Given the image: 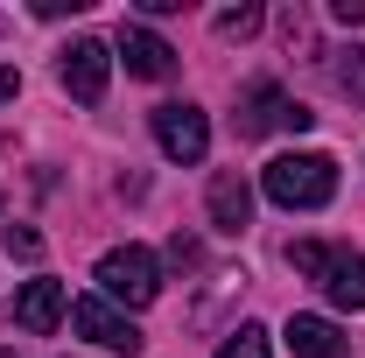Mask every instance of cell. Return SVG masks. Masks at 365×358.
I'll use <instances>...</instances> for the list:
<instances>
[{"mask_svg": "<svg viewBox=\"0 0 365 358\" xmlns=\"http://www.w3.org/2000/svg\"><path fill=\"white\" fill-rule=\"evenodd\" d=\"M260 190H267L281 211H323V204L337 197V162L317 155V148H302V155H274L267 169H260Z\"/></svg>", "mask_w": 365, "mask_h": 358, "instance_id": "obj_1", "label": "cell"}, {"mask_svg": "<svg viewBox=\"0 0 365 358\" xmlns=\"http://www.w3.org/2000/svg\"><path fill=\"white\" fill-rule=\"evenodd\" d=\"M288 267L309 274L323 295L337 302V310H365V253H351V246H330V239H295L288 246Z\"/></svg>", "mask_w": 365, "mask_h": 358, "instance_id": "obj_2", "label": "cell"}, {"mask_svg": "<svg viewBox=\"0 0 365 358\" xmlns=\"http://www.w3.org/2000/svg\"><path fill=\"white\" fill-rule=\"evenodd\" d=\"M98 295H106V302H127V310H148V302L162 295V260H155L148 246H113V253L98 260Z\"/></svg>", "mask_w": 365, "mask_h": 358, "instance_id": "obj_3", "label": "cell"}, {"mask_svg": "<svg viewBox=\"0 0 365 358\" xmlns=\"http://www.w3.org/2000/svg\"><path fill=\"white\" fill-rule=\"evenodd\" d=\"M232 120H239V140H260V134H274V127H295V134L317 127V113L295 106L274 78H253V85L239 91V113H232Z\"/></svg>", "mask_w": 365, "mask_h": 358, "instance_id": "obj_4", "label": "cell"}, {"mask_svg": "<svg viewBox=\"0 0 365 358\" xmlns=\"http://www.w3.org/2000/svg\"><path fill=\"white\" fill-rule=\"evenodd\" d=\"M56 78H63V91H71L78 106H98V98H106V78H113V49L98 43V36L63 43V56H56Z\"/></svg>", "mask_w": 365, "mask_h": 358, "instance_id": "obj_5", "label": "cell"}, {"mask_svg": "<svg viewBox=\"0 0 365 358\" xmlns=\"http://www.w3.org/2000/svg\"><path fill=\"white\" fill-rule=\"evenodd\" d=\"M155 148L169 155V162H204L211 155V120H204V106H155Z\"/></svg>", "mask_w": 365, "mask_h": 358, "instance_id": "obj_6", "label": "cell"}, {"mask_svg": "<svg viewBox=\"0 0 365 358\" xmlns=\"http://www.w3.org/2000/svg\"><path fill=\"white\" fill-rule=\"evenodd\" d=\"M71 330H78V337H91L98 352H120V358H134V352H140V330H134L120 310H113L106 295H85V302H71Z\"/></svg>", "mask_w": 365, "mask_h": 358, "instance_id": "obj_7", "label": "cell"}, {"mask_svg": "<svg viewBox=\"0 0 365 358\" xmlns=\"http://www.w3.org/2000/svg\"><path fill=\"white\" fill-rule=\"evenodd\" d=\"M120 63H127V78H148V85H155V78L176 71V49L162 43V36H148L140 21H127V29H120Z\"/></svg>", "mask_w": 365, "mask_h": 358, "instance_id": "obj_8", "label": "cell"}, {"mask_svg": "<svg viewBox=\"0 0 365 358\" xmlns=\"http://www.w3.org/2000/svg\"><path fill=\"white\" fill-rule=\"evenodd\" d=\"M288 352L295 358H351V337L330 316H288Z\"/></svg>", "mask_w": 365, "mask_h": 358, "instance_id": "obj_9", "label": "cell"}, {"mask_svg": "<svg viewBox=\"0 0 365 358\" xmlns=\"http://www.w3.org/2000/svg\"><path fill=\"white\" fill-rule=\"evenodd\" d=\"M14 323H21L29 337H49V330L63 323V288H56V281H21V295H14Z\"/></svg>", "mask_w": 365, "mask_h": 358, "instance_id": "obj_10", "label": "cell"}, {"mask_svg": "<svg viewBox=\"0 0 365 358\" xmlns=\"http://www.w3.org/2000/svg\"><path fill=\"white\" fill-rule=\"evenodd\" d=\"M246 218H253L246 176H239V169H218V176H211V225H218V232H246Z\"/></svg>", "mask_w": 365, "mask_h": 358, "instance_id": "obj_11", "label": "cell"}, {"mask_svg": "<svg viewBox=\"0 0 365 358\" xmlns=\"http://www.w3.org/2000/svg\"><path fill=\"white\" fill-rule=\"evenodd\" d=\"M218 358H274V344H267V330H260V323H239L225 344H218Z\"/></svg>", "mask_w": 365, "mask_h": 358, "instance_id": "obj_12", "label": "cell"}, {"mask_svg": "<svg viewBox=\"0 0 365 358\" xmlns=\"http://www.w3.org/2000/svg\"><path fill=\"white\" fill-rule=\"evenodd\" d=\"M253 29H260V7H253V0H246V7H225V14H218V36H225V43H246Z\"/></svg>", "mask_w": 365, "mask_h": 358, "instance_id": "obj_13", "label": "cell"}, {"mask_svg": "<svg viewBox=\"0 0 365 358\" xmlns=\"http://www.w3.org/2000/svg\"><path fill=\"white\" fill-rule=\"evenodd\" d=\"M337 85H344V91L365 106V49H344V63H337Z\"/></svg>", "mask_w": 365, "mask_h": 358, "instance_id": "obj_14", "label": "cell"}, {"mask_svg": "<svg viewBox=\"0 0 365 358\" xmlns=\"http://www.w3.org/2000/svg\"><path fill=\"white\" fill-rule=\"evenodd\" d=\"M7 253H14V260H43V232H29V225H7Z\"/></svg>", "mask_w": 365, "mask_h": 358, "instance_id": "obj_15", "label": "cell"}, {"mask_svg": "<svg viewBox=\"0 0 365 358\" xmlns=\"http://www.w3.org/2000/svg\"><path fill=\"white\" fill-rule=\"evenodd\" d=\"M78 7H91V0H36V14H43V21H56V14H78Z\"/></svg>", "mask_w": 365, "mask_h": 358, "instance_id": "obj_16", "label": "cell"}, {"mask_svg": "<svg viewBox=\"0 0 365 358\" xmlns=\"http://www.w3.org/2000/svg\"><path fill=\"white\" fill-rule=\"evenodd\" d=\"M330 14H337V21H351V29H359V21H365V0H330Z\"/></svg>", "mask_w": 365, "mask_h": 358, "instance_id": "obj_17", "label": "cell"}, {"mask_svg": "<svg viewBox=\"0 0 365 358\" xmlns=\"http://www.w3.org/2000/svg\"><path fill=\"white\" fill-rule=\"evenodd\" d=\"M14 91H21V71H14V63H0V98H14Z\"/></svg>", "mask_w": 365, "mask_h": 358, "instance_id": "obj_18", "label": "cell"}, {"mask_svg": "<svg viewBox=\"0 0 365 358\" xmlns=\"http://www.w3.org/2000/svg\"><path fill=\"white\" fill-rule=\"evenodd\" d=\"M0 358H14V352H0Z\"/></svg>", "mask_w": 365, "mask_h": 358, "instance_id": "obj_19", "label": "cell"}]
</instances>
